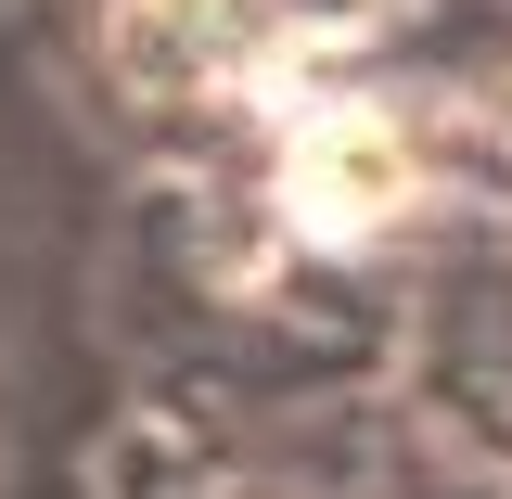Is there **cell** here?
<instances>
[{"label":"cell","mask_w":512,"mask_h":499,"mask_svg":"<svg viewBox=\"0 0 512 499\" xmlns=\"http://www.w3.org/2000/svg\"><path fill=\"white\" fill-rule=\"evenodd\" d=\"M282 192H295L308 231L359 244V231H384V218L410 205V141H397L384 116H308L295 154H282Z\"/></svg>","instance_id":"cell-1"}]
</instances>
